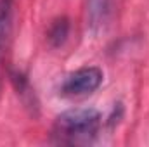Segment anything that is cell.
Here are the masks:
<instances>
[{
  "label": "cell",
  "instance_id": "cell-1",
  "mask_svg": "<svg viewBox=\"0 0 149 147\" xmlns=\"http://www.w3.org/2000/svg\"><path fill=\"white\" fill-rule=\"evenodd\" d=\"M101 126V114L94 107L64 111L56 118L52 137L59 144H88L95 139Z\"/></svg>",
  "mask_w": 149,
  "mask_h": 147
},
{
  "label": "cell",
  "instance_id": "cell-2",
  "mask_svg": "<svg viewBox=\"0 0 149 147\" xmlns=\"http://www.w3.org/2000/svg\"><path fill=\"white\" fill-rule=\"evenodd\" d=\"M104 74L99 68L88 66V68H80L74 73L68 74L64 81L61 83V95L64 97H80L92 94L97 90L102 83Z\"/></svg>",
  "mask_w": 149,
  "mask_h": 147
},
{
  "label": "cell",
  "instance_id": "cell-5",
  "mask_svg": "<svg viewBox=\"0 0 149 147\" xmlns=\"http://www.w3.org/2000/svg\"><path fill=\"white\" fill-rule=\"evenodd\" d=\"M68 35H70V21H68V17H57L50 24L47 38H49L52 47H61L68 40Z\"/></svg>",
  "mask_w": 149,
  "mask_h": 147
},
{
  "label": "cell",
  "instance_id": "cell-3",
  "mask_svg": "<svg viewBox=\"0 0 149 147\" xmlns=\"http://www.w3.org/2000/svg\"><path fill=\"white\" fill-rule=\"evenodd\" d=\"M111 2L113 0H87V17H88V26L95 31L101 30L109 17L111 12Z\"/></svg>",
  "mask_w": 149,
  "mask_h": 147
},
{
  "label": "cell",
  "instance_id": "cell-4",
  "mask_svg": "<svg viewBox=\"0 0 149 147\" xmlns=\"http://www.w3.org/2000/svg\"><path fill=\"white\" fill-rule=\"evenodd\" d=\"M12 12H14V0H0V64L12 28Z\"/></svg>",
  "mask_w": 149,
  "mask_h": 147
}]
</instances>
